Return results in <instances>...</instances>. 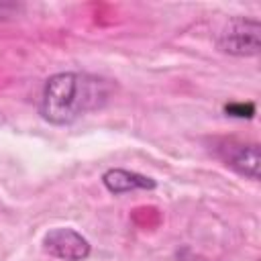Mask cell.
<instances>
[{"label": "cell", "instance_id": "7a4b0ae2", "mask_svg": "<svg viewBox=\"0 0 261 261\" xmlns=\"http://www.w3.org/2000/svg\"><path fill=\"white\" fill-rule=\"evenodd\" d=\"M259 31H261L259 20L237 16V18L228 20V24L220 31L218 41H216L218 43V49L222 53L237 55V57L257 55L259 49H261Z\"/></svg>", "mask_w": 261, "mask_h": 261}, {"label": "cell", "instance_id": "3957f363", "mask_svg": "<svg viewBox=\"0 0 261 261\" xmlns=\"http://www.w3.org/2000/svg\"><path fill=\"white\" fill-rule=\"evenodd\" d=\"M43 249L61 261H84L90 255V243L73 228H51L43 237Z\"/></svg>", "mask_w": 261, "mask_h": 261}, {"label": "cell", "instance_id": "5b68a950", "mask_svg": "<svg viewBox=\"0 0 261 261\" xmlns=\"http://www.w3.org/2000/svg\"><path fill=\"white\" fill-rule=\"evenodd\" d=\"M102 184L112 194H126V192H135V190H153L157 186L155 179L135 173V171H128V169H108L102 175Z\"/></svg>", "mask_w": 261, "mask_h": 261}, {"label": "cell", "instance_id": "8992f818", "mask_svg": "<svg viewBox=\"0 0 261 261\" xmlns=\"http://www.w3.org/2000/svg\"><path fill=\"white\" fill-rule=\"evenodd\" d=\"M224 112L228 116H234V118H251L255 114V104L253 102H232L228 106H224Z\"/></svg>", "mask_w": 261, "mask_h": 261}, {"label": "cell", "instance_id": "52a82bcc", "mask_svg": "<svg viewBox=\"0 0 261 261\" xmlns=\"http://www.w3.org/2000/svg\"><path fill=\"white\" fill-rule=\"evenodd\" d=\"M12 10H16V6H14V4H0V20H2V18H6V16H10V14H12Z\"/></svg>", "mask_w": 261, "mask_h": 261}, {"label": "cell", "instance_id": "277c9868", "mask_svg": "<svg viewBox=\"0 0 261 261\" xmlns=\"http://www.w3.org/2000/svg\"><path fill=\"white\" fill-rule=\"evenodd\" d=\"M222 159L237 173L251 177V179H259V147L255 143H251V145L228 143V145H224Z\"/></svg>", "mask_w": 261, "mask_h": 261}, {"label": "cell", "instance_id": "6da1fadb", "mask_svg": "<svg viewBox=\"0 0 261 261\" xmlns=\"http://www.w3.org/2000/svg\"><path fill=\"white\" fill-rule=\"evenodd\" d=\"M106 100V80L80 71H63L45 82L39 112L51 124H71L80 116L100 108Z\"/></svg>", "mask_w": 261, "mask_h": 261}]
</instances>
